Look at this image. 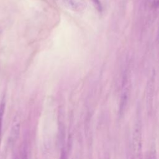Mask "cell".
Returning a JSON list of instances; mask_svg holds the SVG:
<instances>
[{
  "label": "cell",
  "mask_w": 159,
  "mask_h": 159,
  "mask_svg": "<svg viewBox=\"0 0 159 159\" xmlns=\"http://www.w3.org/2000/svg\"><path fill=\"white\" fill-rule=\"evenodd\" d=\"M132 147L136 157L140 158L142 152V137L141 125L139 122L135 124L132 135Z\"/></svg>",
  "instance_id": "6da1fadb"
},
{
  "label": "cell",
  "mask_w": 159,
  "mask_h": 159,
  "mask_svg": "<svg viewBox=\"0 0 159 159\" xmlns=\"http://www.w3.org/2000/svg\"><path fill=\"white\" fill-rule=\"evenodd\" d=\"M129 96V89L127 83V78L125 76H124V80L122 82V93L120 96V100L119 103V112L120 116L123 115L125 112V109L127 107L128 101Z\"/></svg>",
  "instance_id": "7a4b0ae2"
},
{
  "label": "cell",
  "mask_w": 159,
  "mask_h": 159,
  "mask_svg": "<svg viewBox=\"0 0 159 159\" xmlns=\"http://www.w3.org/2000/svg\"><path fill=\"white\" fill-rule=\"evenodd\" d=\"M61 6L74 12L83 11L86 4L82 0H56Z\"/></svg>",
  "instance_id": "3957f363"
},
{
  "label": "cell",
  "mask_w": 159,
  "mask_h": 159,
  "mask_svg": "<svg viewBox=\"0 0 159 159\" xmlns=\"http://www.w3.org/2000/svg\"><path fill=\"white\" fill-rule=\"evenodd\" d=\"M19 130H20V121L19 118L15 119L12 123V127L11 132V135H10V140L11 141V143H13L16 140L17 137L19 134Z\"/></svg>",
  "instance_id": "277c9868"
},
{
  "label": "cell",
  "mask_w": 159,
  "mask_h": 159,
  "mask_svg": "<svg viewBox=\"0 0 159 159\" xmlns=\"http://www.w3.org/2000/svg\"><path fill=\"white\" fill-rule=\"evenodd\" d=\"M5 107H6V101L5 98H3L0 104V147H1V138H2V121H3V117L5 111Z\"/></svg>",
  "instance_id": "5b68a950"
},
{
  "label": "cell",
  "mask_w": 159,
  "mask_h": 159,
  "mask_svg": "<svg viewBox=\"0 0 159 159\" xmlns=\"http://www.w3.org/2000/svg\"><path fill=\"white\" fill-rule=\"evenodd\" d=\"M20 159H27V148L25 145L23 147V149L22 150Z\"/></svg>",
  "instance_id": "8992f818"
},
{
  "label": "cell",
  "mask_w": 159,
  "mask_h": 159,
  "mask_svg": "<svg viewBox=\"0 0 159 159\" xmlns=\"http://www.w3.org/2000/svg\"><path fill=\"white\" fill-rule=\"evenodd\" d=\"M153 7L155 9H157L159 7V0H153Z\"/></svg>",
  "instance_id": "52a82bcc"
},
{
  "label": "cell",
  "mask_w": 159,
  "mask_h": 159,
  "mask_svg": "<svg viewBox=\"0 0 159 159\" xmlns=\"http://www.w3.org/2000/svg\"><path fill=\"white\" fill-rule=\"evenodd\" d=\"M91 1L95 4V6H96L97 8H98V9L101 8V4H100V2L99 1V0H91Z\"/></svg>",
  "instance_id": "ba28073f"
},
{
  "label": "cell",
  "mask_w": 159,
  "mask_h": 159,
  "mask_svg": "<svg viewBox=\"0 0 159 159\" xmlns=\"http://www.w3.org/2000/svg\"><path fill=\"white\" fill-rule=\"evenodd\" d=\"M147 159H156L155 154L154 153V152H150L148 156Z\"/></svg>",
  "instance_id": "9c48e42d"
},
{
  "label": "cell",
  "mask_w": 159,
  "mask_h": 159,
  "mask_svg": "<svg viewBox=\"0 0 159 159\" xmlns=\"http://www.w3.org/2000/svg\"><path fill=\"white\" fill-rule=\"evenodd\" d=\"M129 159H134V157H130Z\"/></svg>",
  "instance_id": "30bf717a"
}]
</instances>
